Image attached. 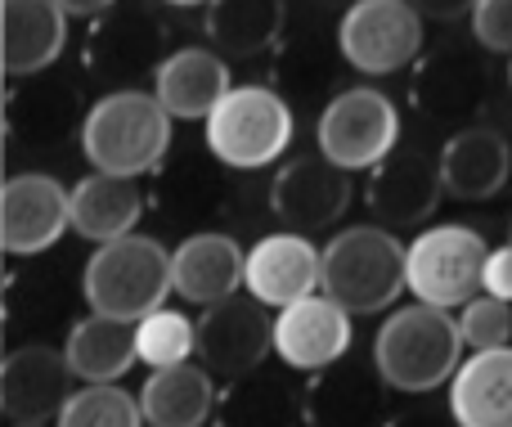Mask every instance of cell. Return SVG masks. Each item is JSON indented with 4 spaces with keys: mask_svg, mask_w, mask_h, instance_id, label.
<instances>
[{
    "mask_svg": "<svg viewBox=\"0 0 512 427\" xmlns=\"http://www.w3.org/2000/svg\"><path fill=\"white\" fill-rule=\"evenodd\" d=\"M171 122L176 117L162 108V99L144 86L104 90L86 108V122L77 131V144L86 153L90 171L144 180L162 167L171 149Z\"/></svg>",
    "mask_w": 512,
    "mask_h": 427,
    "instance_id": "cell-1",
    "label": "cell"
},
{
    "mask_svg": "<svg viewBox=\"0 0 512 427\" xmlns=\"http://www.w3.org/2000/svg\"><path fill=\"white\" fill-rule=\"evenodd\" d=\"M373 365L382 383L400 396H432L436 387H450L463 365V333L459 315L427 302H409L387 311L382 329L373 333Z\"/></svg>",
    "mask_w": 512,
    "mask_h": 427,
    "instance_id": "cell-2",
    "label": "cell"
},
{
    "mask_svg": "<svg viewBox=\"0 0 512 427\" xmlns=\"http://www.w3.org/2000/svg\"><path fill=\"white\" fill-rule=\"evenodd\" d=\"M333 302H342L351 315H382L396 311V297L409 293V243L396 239V230L369 225H342L324 243V279Z\"/></svg>",
    "mask_w": 512,
    "mask_h": 427,
    "instance_id": "cell-3",
    "label": "cell"
},
{
    "mask_svg": "<svg viewBox=\"0 0 512 427\" xmlns=\"http://www.w3.org/2000/svg\"><path fill=\"white\" fill-rule=\"evenodd\" d=\"M176 293L171 284V252L153 234H126L113 243H95V252L81 266V297L95 315L108 320L140 324L167 297Z\"/></svg>",
    "mask_w": 512,
    "mask_h": 427,
    "instance_id": "cell-4",
    "label": "cell"
},
{
    "mask_svg": "<svg viewBox=\"0 0 512 427\" xmlns=\"http://www.w3.org/2000/svg\"><path fill=\"white\" fill-rule=\"evenodd\" d=\"M292 104L265 81H239L203 122V140L216 162L234 171H261L292 149Z\"/></svg>",
    "mask_w": 512,
    "mask_h": 427,
    "instance_id": "cell-5",
    "label": "cell"
},
{
    "mask_svg": "<svg viewBox=\"0 0 512 427\" xmlns=\"http://www.w3.org/2000/svg\"><path fill=\"white\" fill-rule=\"evenodd\" d=\"M400 108L387 90L355 81V86L337 90L324 104L315 122V144L324 158H333L342 171H373L387 153L400 149Z\"/></svg>",
    "mask_w": 512,
    "mask_h": 427,
    "instance_id": "cell-6",
    "label": "cell"
},
{
    "mask_svg": "<svg viewBox=\"0 0 512 427\" xmlns=\"http://www.w3.org/2000/svg\"><path fill=\"white\" fill-rule=\"evenodd\" d=\"M486 261L490 243L481 230L463 221L427 225L409 243V293H414V302L459 311L481 293Z\"/></svg>",
    "mask_w": 512,
    "mask_h": 427,
    "instance_id": "cell-7",
    "label": "cell"
},
{
    "mask_svg": "<svg viewBox=\"0 0 512 427\" xmlns=\"http://www.w3.org/2000/svg\"><path fill=\"white\" fill-rule=\"evenodd\" d=\"M423 27L414 0H360L342 9L337 50L360 77H396L423 59Z\"/></svg>",
    "mask_w": 512,
    "mask_h": 427,
    "instance_id": "cell-8",
    "label": "cell"
},
{
    "mask_svg": "<svg viewBox=\"0 0 512 427\" xmlns=\"http://www.w3.org/2000/svg\"><path fill=\"white\" fill-rule=\"evenodd\" d=\"M355 203L351 171H342L324 153H297V158L279 162L270 180V216L283 230L319 234L333 230Z\"/></svg>",
    "mask_w": 512,
    "mask_h": 427,
    "instance_id": "cell-9",
    "label": "cell"
},
{
    "mask_svg": "<svg viewBox=\"0 0 512 427\" xmlns=\"http://www.w3.org/2000/svg\"><path fill=\"white\" fill-rule=\"evenodd\" d=\"M274 356V315L265 302L243 288L216 306H203L198 315V365H207L216 378H234L261 369Z\"/></svg>",
    "mask_w": 512,
    "mask_h": 427,
    "instance_id": "cell-10",
    "label": "cell"
},
{
    "mask_svg": "<svg viewBox=\"0 0 512 427\" xmlns=\"http://www.w3.org/2000/svg\"><path fill=\"white\" fill-rule=\"evenodd\" d=\"M167 54V27L149 5H113L86 36V72L104 77L108 90L135 86L144 72L153 77Z\"/></svg>",
    "mask_w": 512,
    "mask_h": 427,
    "instance_id": "cell-11",
    "label": "cell"
},
{
    "mask_svg": "<svg viewBox=\"0 0 512 427\" xmlns=\"http://www.w3.org/2000/svg\"><path fill=\"white\" fill-rule=\"evenodd\" d=\"M445 198V176H441V158L423 149H405L378 162L364 180V207L378 225L387 230H423L436 216Z\"/></svg>",
    "mask_w": 512,
    "mask_h": 427,
    "instance_id": "cell-12",
    "label": "cell"
},
{
    "mask_svg": "<svg viewBox=\"0 0 512 427\" xmlns=\"http://www.w3.org/2000/svg\"><path fill=\"white\" fill-rule=\"evenodd\" d=\"M72 230V189L50 171H14L0 185V248L9 257H41Z\"/></svg>",
    "mask_w": 512,
    "mask_h": 427,
    "instance_id": "cell-13",
    "label": "cell"
},
{
    "mask_svg": "<svg viewBox=\"0 0 512 427\" xmlns=\"http://www.w3.org/2000/svg\"><path fill=\"white\" fill-rule=\"evenodd\" d=\"M351 320L355 315L319 288V293L274 311V356H279L283 369H292L301 378L319 374V369L351 356Z\"/></svg>",
    "mask_w": 512,
    "mask_h": 427,
    "instance_id": "cell-14",
    "label": "cell"
},
{
    "mask_svg": "<svg viewBox=\"0 0 512 427\" xmlns=\"http://www.w3.org/2000/svg\"><path fill=\"white\" fill-rule=\"evenodd\" d=\"M490 68L477 41H441L414 68V104L432 122H463L486 104Z\"/></svg>",
    "mask_w": 512,
    "mask_h": 427,
    "instance_id": "cell-15",
    "label": "cell"
},
{
    "mask_svg": "<svg viewBox=\"0 0 512 427\" xmlns=\"http://www.w3.org/2000/svg\"><path fill=\"white\" fill-rule=\"evenodd\" d=\"M72 365L63 347L27 342L0 365V410L9 423H50L72 396Z\"/></svg>",
    "mask_w": 512,
    "mask_h": 427,
    "instance_id": "cell-16",
    "label": "cell"
},
{
    "mask_svg": "<svg viewBox=\"0 0 512 427\" xmlns=\"http://www.w3.org/2000/svg\"><path fill=\"white\" fill-rule=\"evenodd\" d=\"M387 392L378 365H355V360H337V365L319 369L301 387V410L306 427H382L387 423Z\"/></svg>",
    "mask_w": 512,
    "mask_h": 427,
    "instance_id": "cell-17",
    "label": "cell"
},
{
    "mask_svg": "<svg viewBox=\"0 0 512 427\" xmlns=\"http://www.w3.org/2000/svg\"><path fill=\"white\" fill-rule=\"evenodd\" d=\"M319 279H324V248H315L310 234L274 230L248 248V279H243V288L256 302L270 306V311H283V306L319 293Z\"/></svg>",
    "mask_w": 512,
    "mask_h": 427,
    "instance_id": "cell-18",
    "label": "cell"
},
{
    "mask_svg": "<svg viewBox=\"0 0 512 427\" xmlns=\"http://www.w3.org/2000/svg\"><path fill=\"white\" fill-rule=\"evenodd\" d=\"M248 279V248L234 234L198 230L171 248V284L176 297L189 306H216L225 297L243 293Z\"/></svg>",
    "mask_w": 512,
    "mask_h": 427,
    "instance_id": "cell-19",
    "label": "cell"
},
{
    "mask_svg": "<svg viewBox=\"0 0 512 427\" xmlns=\"http://www.w3.org/2000/svg\"><path fill=\"white\" fill-rule=\"evenodd\" d=\"M441 176L445 198L454 203H486L512 176V144L504 131L486 122H468L441 144Z\"/></svg>",
    "mask_w": 512,
    "mask_h": 427,
    "instance_id": "cell-20",
    "label": "cell"
},
{
    "mask_svg": "<svg viewBox=\"0 0 512 427\" xmlns=\"http://www.w3.org/2000/svg\"><path fill=\"white\" fill-rule=\"evenodd\" d=\"M230 86V59L212 45H176L153 72V95L176 122H207Z\"/></svg>",
    "mask_w": 512,
    "mask_h": 427,
    "instance_id": "cell-21",
    "label": "cell"
},
{
    "mask_svg": "<svg viewBox=\"0 0 512 427\" xmlns=\"http://www.w3.org/2000/svg\"><path fill=\"white\" fill-rule=\"evenodd\" d=\"M81 122H86V108H81L72 81L36 72V77L14 81V90H9V135H14V144L54 149L72 131H81Z\"/></svg>",
    "mask_w": 512,
    "mask_h": 427,
    "instance_id": "cell-22",
    "label": "cell"
},
{
    "mask_svg": "<svg viewBox=\"0 0 512 427\" xmlns=\"http://www.w3.org/2000/svg\"><path fill=\"white\" fill-rule=\"evenodd\" d=\"M0 27H5L0 54H5V72L14 81L50 72L68 41V14L59 9V0H5Z\"/></svg>",
    "mask_w": 512,
    "mask_h": 427,
    "instance_id": "cell-23",
    "label": "cell"
},
{
    "mask_svg": "<svg viewBox=\"0 0 512 427\" xmlns=\"http://www.w3.org/2000/svg\"><path fill=\"white\" fill-rule=\"evenodd\" d=\"M445 392L459 427H512V347L472 351Z\"/></svg>",
    "mask_w": 512,
    "mask_h": 427,
    "instance_id": "cell-24",
    "label": "cell"
},
{
    "mask_svg": "<svg viewBox=\"0 0 512 427\" xmlns=\"http://www.w3.org/2000/svg\"><path fill=\"white\" fill-rule=\"evenodd\" d=\"M140 410L149 427H207L221 410L216 374L207 365H171L149 369L140 392Z\"/></svg>",
    "mask_w": 512,
    "mask_h": 427,
    "instance_id": "cell-25",
    "label": "cell"
},
{
    "mask_svg": "<svg viewBox=\"0 0 512 427\" xmlns=\"http://www.w3.org/2000/svg\"><path fill=\"white\" fill-rule=\"evenodd\" d=\"M144 216V185L131 176L90 171L72 185V234L86 243H113L135 234Z\"/></svg>",
    "mask_w": 512,
    "mask_h": 427,
    "instance_id": "cell-26",
    "label": "cell"
},
{
    "mask_svg": "<svg viewBox=\"0 0 512 427\" xmlns=\"http://www.w3.org/2000/svg\"><path fill=\"white\" fill-rule=\"evenodd\" d=\"M203 27L225 59H261L283 41L288 0H212Z\"/></svg>",
    "mask_w": 512,
    "mask_h": 427,
    "instance_id": "cell-27",
    "label": "cell"
},
{
    "mask_svg": "<svg viewBox=\"0 0 512 427\" xmlns=\"http://www.w3.org/2000/svg\"><path fill=\"white\" fill-rule=\"evenodd\" d=\"M288 374L261 365V369H252V374L234 378L221 392L216 423L221 427H297V423H306L301 387H292Z\"/></svg>",
    "mask_w": 512,
    "mask_h": 427,
    "instance_id": "cell-28",
    "label": "cell"
},
{
    "mask_svg": "<svg viewBox=\"0 0 512 427\" xmlns=\"http://www.w3.org/2000/svg\"><path fill=\"white\" fill-rule=\"evenodd\" d=\"M63 356H68L72 374L81 383H117L131 374V365H140L135 351V324L108 320V315L90 311L86 320H77L63 338Z\"/></svg>",
    "mask_w": 512,
    "mask_h": 427,
    "instance_id": "cell-29",
    "label": "cell"
},
{
    "mask_svg": "<svg viewBox=\"0 0 512 427\" xmlns=\"http://www.w3.org/2000/svg\"><path fill=\"white\" fill-rule=\"evenodd\" d=\"M135 351H140V365L149 369L185 365L189 356H198V320H189L185 311H171V306H158L135 324Z\"/></svg>",
    "mask_w": 512,
    "mask_h": 427,
    "instance_id": "cell-30",
    "label": "cell"
},
{
    "mask_svg": "<svg viewBox=\"0 0 512 427\" xmlns=\"http://www.w3.org/2000/svg\"><path fill=\"white\" fill-rule=\"evenodd\" d=\"M54 427H149L140 410V396L122 392L117 383H86L68 396Z\"/></svg>",
    "mask_w": 512,
    "mask_h": 427,
    "instance_id": "cell-31",
    "label": "cell"
},
{
    "mask_svg": "<svg viewBox=\"0 0 512 427\" xmlns=\"http://www.w3.org/2000/svg\"><path fill=\"white\" fill-rule=\"evenodd\" d=\"M459 333L468 351L512 347V302L495 293H477L468 306H459Z\"/></svg>",
    "mask_w": 512,
    "mask_h": 427,
    "instance_id": "cell-32",
    "label": "cell"
},
{
    "mask_svg": "<svg viewBox=\"0 0 512 427\" xmlns=\"http://www.w3.org/2000/svg\"><path fill=\"white\" fill-rule=\"evenodd\" d=\"M468 27H472V41L486 54L512 59V0H477Z\"/></svg>",
    "mask_w": 512,
    "mask_h": 427,
    "instance_id": "cell-33",
    "label": "cell"
},
{
    "mask_svg": "<svg viewBox=\"0 0 512 427\" xmlns=\"http://www.w3.org/2000/svg\"><path fill=\"white\" fill-rule=\"evenodd\" d=\"M481 293H495V297H504V302H512V243H499V248H490Z\"/></svg>",
    "mask_w": 512,
    "mask_h": 427,
    "instance_id": "cell-34",
    "label": "cell"
},
{
    "mask_svg": "<svg viewBox=\"0 0 512 427\" xmlns=\"http://www.w3.org/2000/svg\"><path fill=\"white\" fill-rule=\"evenodd\" d=\"M382 427H459V423H454L450 405H445V410H432V405H409V410L387 414V423Z\"/></svg>",
    "mask_w": 512,
    "mask_h": 427,
    "instance_id": "cell-35",
    "label": "cell"
},
{
    "mask_svg": "<svg viewBox=\"0 0 512 427\" xmlns=\"http://www.w3.org/2000/svg\"><path fill=\"white\" fill-rule=\"evenodd\" d=\"M414 9L432 23H459V18H472L477 0H414Z\"/></svg>",
    "mask_w": 512,
    "mask_h": 427,
    "instance_id": "cell-36",
    "label": "cell"
},
{
    "mask_svg": "<svg viewBox=\"0 0 512 427\" xmlns=\"http://www.w3.org/2000/svg\"><path fill=\"white\" fill-rule=\"evenodd\" d=\"M113 5H122V0H59V9L68 18H90V23H95L99 14H108Z\"/></svg>",
    "mask_w": 512,
    "mask_h": 427,
    "instance_id": "cell-37",
    "label": "cell"
},
{
    "mask_svg": "<svg viewBox=\"0 0 512 427\" xmlns=\"http://www.w3.org/2000/svg\"><path fill=\"white\" fill-rule=\"evenodd\" d=\"M162 5L167 9H207L212 0H162Z\"/></svg>",
    "mask_w": 512,
    "mask_h": 427,
    "instance_id": "cell-38",
    "label": "cell"
},
{
    "mask_svg": "<svg viewBox=\"0 0 512 427\" xmlns=\"http://www.w3.org/2000/svg\"><path fill=\"white\" fill-rule=\"evenodd\" d=\"M315 5H324V9H351V5H360V0H315Z\"/></svg>",
    "mask_w": 512,
    "mask_h": 427,
    "instance_id": "cell-39",
    "label": "cell"
},
{
    "mask_svg": "<svg viewBox=\"0 0 512 427\" xmlns=\"http://www.w3.org/2000/svg\"><path fill=\"white\" fill-rule=\"evenodd\" d=\"M14 427H45V423H14Z\"/></svg>",
    "mask_w": 512,
    "mask_h": 427,
    "instance_id": "cell-40",
    "label": "cell"
},
{
    "mask_svg": "<svg viewBox=\"0 0 512 427\" xmlns=\"http://www.w3.org/2000/svg\"><path fill=\"white\" fill-rule=\"evenodd\" d=\"M508 86H512V59H508Z\"/></svg>",
    "mask_w": 512,
    "mask_h": 427,
    "instance_id": "cell-41",
    "label": "cell"
},
{
    "mask_svg": "<svg viewBox=\"0 0 512 427\" xmlns=\"http://www.w3.org/2000/svg\"><path fill=\"white\" fill-rule=\"evenodd\" d=\"M508 243H512V221H508Z\"/></svg>",
    "mask_w": 512,
    "mask_h": 427,
    "instance_id": "cell-42",
    "label": "cell"
}]
</instances>
